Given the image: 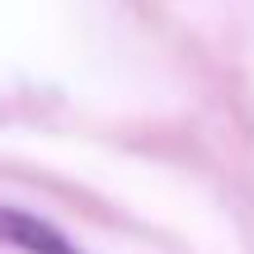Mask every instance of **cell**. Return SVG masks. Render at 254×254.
I'll return each mask as SVG.
<instances>
[{"mask_svg": "<svg viewBox=\"0 0 254 254\" xmlns=\"http://www.w3.org/2000/svg\"><path fill=\"white\" fill-rule=\"evenodd\" d=\"M0 245H14L24 254H80L57 226L28 217V212H14V207H0Z\"/></svg>", "mask_w": 254, "mask_h": 254, "instance_id": "6da1fadb", "label": "cell"}]
</instances>
